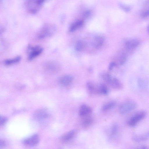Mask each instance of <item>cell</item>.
Returning a JSON list of instances; mask_svg holds the SVG:
<instances>
[{"label":"cell","mask_w":149,"mask_h":149,"mask_svg":"<svg viewBox=\"0 0 149 149\" xmlns=\"http://www.w3.org/2000/svg\"><path fill=\"white\" fill-rule=\"evenodd\" d=\"M146 112L144 111H139L132 116L127 120V125L130 127L136 126L146 116Z\"/></svg>","instance_id":"obj_1"},{"label":"cell","mask_w":149,"mask_h":149,"mask_svg":"<svg viewBox=\"0 0 149 149\" xmlns=\"http://www.w3.org/2000/svg\"><path fill=\"white\" fill-rule=\"evenodd\" d=\"M127 56L128 53L125 50L119 52L117 56L118 63L120 65L124 64L127 59Z\"/></svg>","instance_id":"obj_13"},{"label":"cell","mask_w":149,"mask_h":149,"mask_svg":"<svg viewBox=\"0 0 149 149\" xmlns=\"http://www.w3.org/2000/svg\"><path fill=\"white\" fill-rule=\"evenodd\" d=\"M73 80V77L70 75H64L58 79L59 84L63 86H67L69 85L72 83Z\"/></svg>","instance_id":"obj_11"},{"label":"cell","mask_w":149,"mask_h":149,"mask_svg":"<svg viewBox=\"0 0 149 149\" xmlns=\"http://www.w3.org/2000/svg\"><path fill=\"white\" fill-rule=\"evenodd\" d=\"M117 64L116 62H112L109 65V70H111Z\"/></svg>","instance_id":"obj_30"},{"label":"cell","mask_w":149,"mask_h":149,"mask_svg":"<svg viewBox=\"0 0 149 149\" xmlns=\"http://www.w3.org/2000/svg\"><path fill=\"white\" fill-rule=\"evenodd\" d=\"M116 105V103L114 101L109 102L104 104L102 107V110L104 111H108L113 108Z\"/></svg>","instance_id":"obj_22"},{"label":"cell","mask_w":149,"mask_h":149,"mask_svg":"<svg viewBox=\"0 0 149 149\" xmlns=\"http://www.w3.org/2000/svg\"><path fill=\"white\" fill-rule=\"evenodd\" d=\"M100 76L103 80L108 84L112 78L110 74L107 72L102 73Z\"/></svg>","instance_id":"obj_23"},{"label":"cell","mask_w":149,"mask_h":149,"mask_svg":"<svg viewBox=\"0 0 149 149\" xmlns=\"http://www.w3.org/2000/svg\"><path fill=\"white\" fill-rule=\"evenodd\" d=\"M108 84L113 88L117 90H120L123 87L121 82L118 79L116 78H112Z\"/></svg>","instance_id":"obj_15"},{"label":"cell","mask_w":149,"mask_h":149,"mask_svg":"<svg viewBox=\"0 0 149 149\" xmlns=\"http://www.w3.org/2000/svg\"><path fill=\"white\" fill-rule=\"evenodd\" d=\"M39 141V138L38 135L35 134L24 139L23 140V143L26 146L33 147L37 145Z\"/></svg>","instance_id":"obj_7"},{"label":"cell","mask_w":149,"mask_h":149,"mask_svg":"<svg viewBox=\"0 0 149 149\" xmlns=\"http://www.w3.org/2000/svg\"><path fill=\"white\" fill-rule=\"evenodd\" d=\"M147 30H148V33L149 34V25H148V27Z\"/></svg>","instance_id":"obj_31"},{"label":"cell","mask_w":149,"mask_h":149,"mask_svg":"<svg viewBox=\"0 0 149 149\" xmlns=\"http://www.w3.org/2000/svg\"><path fill=\"white\" fill-rule=\"evenodd\" d=\"M46 0H29L27 7L28 11L32 14L37 13Z\"/></svg>","instance_id":"obj_3"},{"label":"cell","mask_w":149,"mask_h":149,"mask_svg":"<svg viewBox=\"0 0 149 149\" xmlns=\"http://www.w3.org/2000/svg\"><path fill=\"white\" fill-rule=\"evenodd\" d=\"M6 142L3 140H1L0 141V148H4L7 145Z\"/></svg>","instance_id":"obj_29"},{"label":"cell","mask_w":149,"mask_h":149,"mask_svg":"<svg viewBox=\"0 0 149 149\" xmlns=\"http://www.w3.org/2000/svg\"><path fill=\"white\" fill-rule=\"evenodd\" d=\"M45 69L48 71L52 72H58L61 69V66L58 63L54 61H49L45 65Z\"/></svg>","instance_id":"obj_10"},{"label":"cell","mask_w":149,"mask_h":149,"mask_svg":"<svg viewBox=\"0 0 149 149\" xmlns=\"http://www.w3.org/2000/svg\"><path fill=\"white\" fill-rule=\"evenodd\" d=\"M43 49L39 46L31 47H29L28 59L32 60L38 56L42 53Z\"/></svg>","instance_id":"obj_6"},{"label":"cell","mask_w":149,"mask_h":149,"mask_svg":"<svg viewBox=\"0 0 149 149\" xmlns=\"http://www.w3.org/2000/svg\"><path fill=\"white\" fill-rule=\"evenodd\" d=\"M76 131L75 130H71L63 134L60 137L61 142L63 144H66L72 140L75 136Z\"/></svg>","instance_id":"obj_8"},{"label":"cell","mask_w":149,"mask_h":149,"mask_svg":"<svg viewBox=\"0 0 149 149\" xmlns=\"http://www.w3.org/2000/svg\"><path fill=\"white\" fill-rule=\"evenodd\" d=\"M49 116L48 111L45 109H40L37 110L34 113V118L38 121H42L47 119Z\"/></svg>","instance_id":"obj_5"},{"label":"cell","mask_w":149,"mask_h":149,"mask_svg":"<svg viewBox=\"0 0 149 149\" xmlns=\"http://www.w3.org/2000/svg\"><path fill=\"white\" fill-rule=\"evenodd\" d=\"M92 112V108L90 106L85 104L81 106L79 111V115L81 117L88 116Z\"/></svg>","instance_id":"obj_12"},{"label":"cell","mask_w":149,"mask_h":149,"mask_svg":"<svg viewBox=\"0 0 149 149\" xmlns=\"http://www.w3.org/2000/svg\"><path fill=\"white\" fill-rule=\"evenodd\" d=\"M84 45L83 42L81 41H78L76 43L75 48L78 51H81L84 48Z\"/></svg>","instance_id":"obj_24"},{"label":"cell","mask_w":149,"mask_h":149,"mask_svg":"<svg viewBox=\"0 0 149 149\" xmlns=\"http://www.w3.org/2000/svg\"><path fill=\"white\" fill-rule=\"evenodd\" d=\"M141 17L146 18L149 17V8L145 10L141 14Z\"/></svg>","instance_id":"obj_26"},{"label":"cell","mask_w":149,"mask_h":149,"mask_svg":"<svg viewBox=\"0 0 149 149\" xmlns=\"http://www.w3.org/2000/svg\"><path fill=\"white\" fill-rule=\"evenodd\" d=\"M120 6L123 10L126 12L129 11L131 9L130 7L127 5L121 4Z\"/></svg>","instance_id":"obj_27"},{"label":"cell","mask_w":149,"mask_h":149,"mask_svg":"<svg viewBox=\"0 0 149 149\" xmlns=\"http://www.w3.org/2000/svg\"><path fill=\"white\" fill-rule=\"evenodd\" d=\"M82 120V125L84 128H87L91 126L93 123V120L91 117L86 116Z\"/></svg>","instance_id":"obj_19"},{"label":"cell","mask_w":149,"mask_h":149,"mask_svg":"<svg viewBox=\"0 0 149 149\" xmlns=\"http://www.w3.org/2000/svg\"><path fill=\"white\" fill-rule=\"evenodd\" d=\"M139 41L136 38H130L126 40L124 43L125 50L128 53H132L139 46Z\"/></svg>","instance_id":"obj_4"},{"label":"cell","mask_w":149,"mask_h":149,"mask_svg":"<svg viewBox=\"0 0 149 149\" xmlns=\"http://www.w3.org/2000/svg\"><path fill=\"white\" fill-rule=\"evenodd\" d=\"M84 24V21L81 20H78L73 23L71 25L70 28V31L73 32L81 27Z\"/></svg>","instance_id":"obj_18"},{"label":"cell","mask_w":149,"mask_h":149,"mask_svg":"<svg viewBox=\"0 0 149 149\" xmlns=\"http://www.w3.org/2000/svg\"><path fill=\"white\" fill-rule=\"evenodd\" d=\"M104 40L101 36H97L94 38L93 42V45L96 49L100 48L103 45Z\"/></svg>","instance_id":"obj_16"},{"label":"cell","mask_w":149,"mask_h":149,"mask_svg":"<svg viewBox=\"0 0 149 149\" xmlns=\"http://www.w3.org/2000/svg\"><path fill=\"white\" fill-rule=\"evenodd\" d=\"M137 107L136 102L132 100H128L123 102L120 106L119 111L122 114L128 113L134 110Z\"/></svg>","instance_id":"obj_2"},{"label":"cell","mask_w":149,"mask_h":149,"mask_svg":"<svg viewBox=\"0 0 149 149\" xmlns=\"http://www.w3.org/2000/svg\"><path fill=\"white\" fill-rule=\"evenodd\" d=\"M21 59V57L18 56L12 58L7 59L4 61V64L6 65H11L19 62Z\"/></svg>","instance_id":"obj_21"},{"label":"cell","mask_w":149,"mask_h":149,"mask_svg":"<svg viewBox=\"0 0 149 149\" xmlns=\"http://www.w3.org/2000/svg\"><path fill=\"white\" fill-rule=\"evenodd\" d=\"M108 92V88L105 85L102 84H97V94L106 95Z\"/></svg>","instance_id":"obj_20"},{"label":"cell","mask_w":149,"mask_h":149,"mask_svg":"<svg viewBox=\"0 0 149 149\" xmlns=\"http://www.w3.org/2000/svg\"><path fill=\"white\" fill-rule=\"evenodd\" d=\"M7 120V118L3 116H0V125L1 126L4 125Z\"/></svg>","instance_id":"obj_28"},{"label":"cell","mask_w":149,"mask_h":149,"mask_svg":"<svg viewBox=\"0 0 149 149\" xmlns=\"http://www.w3.org/2000/svg\"><path fill=\"white\" fill-rule=\"evenodd\" d=\"M55 31L54 26L52 25L47 24L45 25L41 30L39 34V37L43 38L51 35Z\"/></svg>","instance_id":"obj_9"},{"label":"cell","mask_w":149,"mask_h":149,"mask_svg":"<svg viewBox=\"0 0 149 149\" xmlns=\"http://www.w3.org/2000/svg\"><path fill=\"white\" fill-rule=\"evenodd\" d=\"M86 86L88 90L90 93L97 94V85L89 81L87 83Z\"/></svg>","instance_id":"obj_17"},{"label":"cell","mask_w":149,"mask_h":149,"mask_svg":"<svg viewBox=\"0 0 149 149\" xmlns=\"http://www.w3.org/2000/svg\"><path fill=\"white\" fill-rule=\"evenodd\" d=\"M149 138V132L139 135H136L133 136L132 139L136 142L146 141Z\"/></svg>","instance_id":"obj_14"},{"label":"cell","mask_w":149,"mask_h":149,"mask_svg":"<svg viewBox=\"0 0 149 149\" xmlns=\"http://www.w3.org/2000/svg\"><path fill=\"white\" fill-rule=\"evenodd\" d=\"M118 131L117 125L115 124H113L111 127L110 131V137H112L116 134Z\"/></svg>","instance_id":"obj_25"}]
</instances>
